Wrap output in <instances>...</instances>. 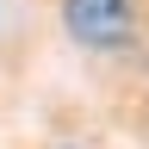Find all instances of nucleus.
Here are the masks:
<instances>
[{
    "label": "nucleus",
    "instance_id": "f257e3e1",
    "mask_svg": "<svg viewBox=\"0 0 149 149\" xmlns=\"http://www.w3.org/2000/svg\"><path fill=\"white\" fill-rule=\"evenodd\" d=\"M62 19L81 44H124L130 37V6L124 0H62Z\"/></svg>",
    "mask_w": 149,
    "mask_h": 149
}]
</instances>
